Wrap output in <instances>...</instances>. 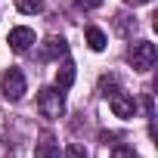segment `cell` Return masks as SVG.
<instances>
[{
    "label": "cell",
    "mask_w": 158,
    "mask_h": 158,
    "mask_svg": "<svg viewBox=\"0 0 158 158\" xmlns=\"http://www.w3.org/2000/svg\"><path fill=\"white\" fill-rule=\"evenodd\" d=\"M62 56H68V44L62 37H47L44 50H40V59H62Z\"/></svg>",
    "instance_id": "52a82bcc"
},
{
    "label": "cell",
    "mask_w": 158,
    "mask_h": 158,
    "mask_svg": "<svg viewBox=\"0 0 158 158\" xmlns=\"http://www.w3.org/2000/svg\"><path fill=\"white\" fill-rule=\"evenodd\" d=\"M109 106H112V115L115 118H133L136 115V99L133 96H127V93H115V96H109Z\"/></svg>",
    "instance_id": "277c9868"
},
{
    "label": "cell",
    "mask_w": 158,
    "mask_h": 158,
    "mask_svg": "<svg viewBox=\"0 0 158 158\" xmlns=\"http://www.w3.org/2000/svg\"><path fill=\"white\" fill-rule=\"evenodd\" d=\"M74 6L77 10H96V6H102V0H74Z\"/></svg>",
    "instance_id": "5bb4252c"
},
{
    "label": "cell",
    "mask_w": 158,
    "mask_h": 158,
    "mask_svg": "<svg viewBox=\"0 0 158 158\" xmlns=\"http://www.w3.org/2000/svg\"><path fill=\"white\" fill-rule=\"evenodd\" d=\"M71 84H74V62H62L56 68V87L59 90H68Z\"/></svg>",
    "instance_id": "9c48e42d"
},
{
    "label": "cell",
    "mask_w": 158,
    "mask_h": 158,
    "mask_svg": "<svg viewBox=\"0 0 158 158\" xmlns=\"http://www.w3.org/2000/svg\"><path fill=\"white\" fill-rule=\"evenodd\" d=\"M112 158H136V152H133V146H115Z\"/></svg>",
    "instance_id": "4fadbf2b"
},
{
    "label": "cell",
    "mask_w": 158,
    "mask_h": 158,
    "mask_svg": "<svg viewBox=\"0 0 158 158\" xmlns=\"http://www.w3.org/2000/svg\"><path fill=\"white\" fill-rule=\"evenodd\" d=\"M62 158H87V149L81 146V143H68L65 146V155Z\"/></svg>",
    "instance_id": "8fae6325"
},
{
    "label": "cell",
    "mask_w": 158,
    "mask_h": 158,
    "mask_svg": "<svg viewBox=\"0 0 158 158\" xmlns=\"http://www.w3.org/2000/svg\"><path fill=\"white\" fill-rule=\"evenodd\" d=\"M155 59H158V50H155L152 40H136V44L130 47V65H133L136 71L155 68Z\"/></svg>",
    "instance_id": "7a4b0ae2"
},
{
    "label": "cell",
    "mask_w": 158,
    "mask_h": 158,
    "mask_svg": "<svg viewBox=\"0 0 158 158\" xmlns=\"http://www.w3.org/2000/svg\"><path fill=\"white\" fill-rule=\"evenodd\" d=\"M84 37H87V47H90V50H96V53H102V50H106V44H109L106 31H102V28H96V25H90V28L84 31Z\"/></svg>",
    "instance_id": "ba28073f"
},
{
    "label": "cell",
    "mask_w": 158,
    "mask_h": 158,
    "mask_svg": "<svg viewBox=\"0 0 158 158\" xmlns=\"http://www.w3.org/2000/svg\"><path fill=\"white\" fill-rule=\"evenodd\" d=\"M115 87H118V81H115V77H102V81H99L102 96H115Z\"/></svg>",
    "instance_id": "7c38bea8"
},
{
    "label": "cell",
    "mask_w": 158,
    "mask_h": 158,
    "mask_svg": "<svg viewBox=\"0 0 158 158\" xmlns=\"http://www.w3.org/2000/svg\"><path fill=\"white\" fill-rule=\"evenodd\" d=\"M0 90H3V96L10 102H19L25 96V74L19 68H6L3 74H0Z\"/></svg>",
    "instance_id": "3957f363"
},
{
    "label": "cell",
    "mask_w": 158,
    "mask_h": 158,
    "mask_svg": "<svg viewBox=\"0 0 158 158\" xmlns=\"http://www.w3.org/2000/svg\"><path fill=\"white\" fill-rule=\"evenodd\" d=\"M37 112H40L44 118H50V121L62 118V112H65L62 90H59V87H44V90L37 93Z\"/></svg>",
    "instance_id": "6da1fadb"
},
{
    "label": "cell",
    "mask_w": 158,
    "mask_h": 158,
    "mask_svg": "<svg viewBox=\"0 0 158 158\" xmlns=\"http://www.w3.org/2000/svg\"><path fill=\"white\" fill-rule=\"evenodd\" d=\"M16 10L25 13V16H34V13L44 10V0H16Z\"/></svg>",
    "instance_id": "30bf717a"
},
{
    "label": "cell",
    "mask_w": 158,
    "mask_h": 158,
    "mask_svg": "<svg viewBox=\"0 0 158 158\" xmlns=\"http://www.w3.org/2000/svg\"><path fill=\"white\" fill-rule=\"evenodd\" d=\"M34 158H59V143L53 133H40V139L34 146Z\"/></svg>",
    "instance_id": "8992f818"
},
{
    "label": "cell",
    "mask_w": 158,
    "mask_h": 158,
    "mask_svg": "<svg viewBox=\"0 0 158 158\" xmlns=\"http://www.w3.org/2000/svg\"><path fill=\"white\" fill-rule=\"evenodd\" d=\"M124 3H130V6H143V3H149V0H124Z\"/></svg>",
    "instance_id": "9a60e30c"
},
{
    "label": "cell",
    "mask_w": 158,
    "mask_h": 158,
    "mask_svg": "<svg viewBox=\"0 0 158 158\" xmlns=\"http://www.w3.org/2000/svg\"><path fill=\"white\" fill-rule=\"evenodd\" d=\"M6 44H10V50H16V53H25V50L34 44V31H31V28H25V25H19V28H13V31H10Z\"/></svg>",
    "instance_id": "5b68a950"
}]
</instances>
